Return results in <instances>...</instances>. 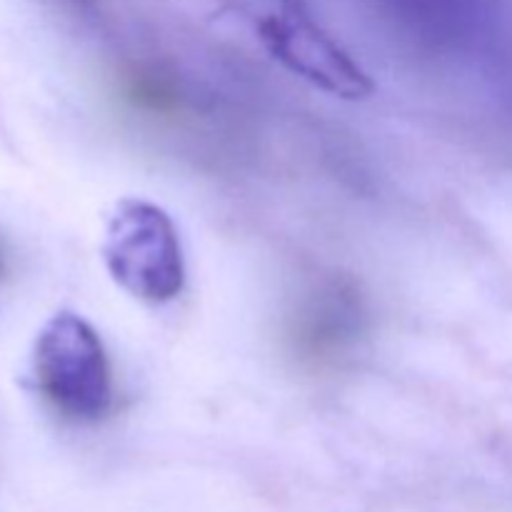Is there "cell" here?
Returning a JSON list of instances; mask_svg holds the SVG:
<instances>
[{
    "instance_id": "obj_1",
    "label": "cell",
    "mask_w": 512,
    "mask_h": 512,
    "mask_svg": "<svg viewBox=\"0 0 512 512\" xmlns=\"http://www.w3.org/2000/svg\"><path fill=\"white\" fill-rule=\"evenodd\" d=\"M33 373L50 408L73 423H98L113 408L105 345L78 313L60 310L35 338Z\"/></svg>"
},
{
    "instance_id": "obj_2",
    "label": "cell",
    "mask_w": 512,
    "mask_h": 512,
    "mask_svg": "<svg viewBox=\"0 0 512 512\" xmlns=\"http://www.w3.org/2000/svg\"><path fill=\"white\" fill-rule=\"evenodd\" d=\"M103 260L110 278L135 300L165 305L185 288L178 228L160 205L123 198L105 225Z\"/></svg>"
},
{
    "instance_id": "obj_3",
    "label": "cell",
    "mask_w": 512,
    "mask_h": 512,
    "mask_svg": "<svg viewBox=\"0 0 512 512\" xmlns=\"http://www.w3.org/2000/svg\"><path fill=\"white\" fill-rule=\"evenodd\" d=\"M255 35L283 68L343 100H365L375 85L348 50L320 28L303 0H248Z\"/></svg>"
},
{
    "instance_id": "obj_4",
    "label": "cell",
    "mask_w": 512,
    "mask_h": 512,
    "mask_svg": "<svg viewBox=\"0 0 512 512\" xmlns=\"http://www.w3.org/2000/svg\"><path fill=\"white\" fill-rule=\"evenodd\" d=\"M0 273H3V260H0Z\"/></svg>"
}]
</instances>
